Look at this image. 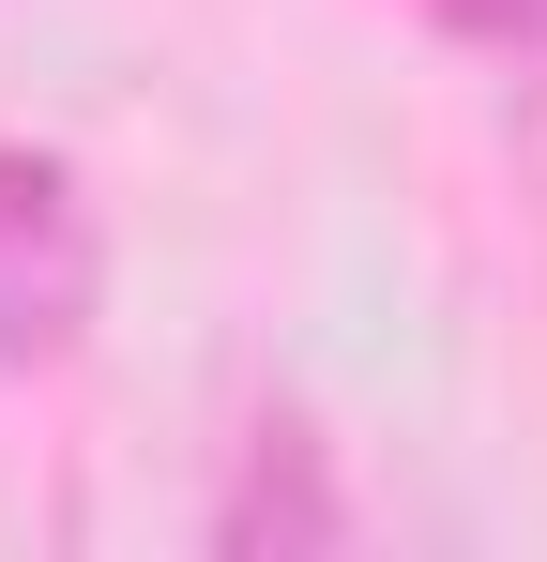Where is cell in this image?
<instances>
[{"mask_svg":"<svg viewBox=\"0 0 547 562\" xmlns=\"http://www.w3.org/2000/svg\"><path fill=\"white\" fill-rule=\"evenodd\" d=\"M91 289H107V244H91L77 168L0 137V366H62L91 335Z\"/></svg>","mask_w":547,"mask_h":562,"instance_id":"6da1fadb","label":"cell"},{"mask_svg":"<svg viewBox=\"0 0 547 562\" xmlns=\"http://www.w3.org/2000/svg\"><path fill=\"white\" fill-rule=\"evenodd\" d=\"M213 548H228V562H320V548H350V502H335L320 426H289V411H274L259 441H244L228 502H213Z\"/></svg>","mask_w":547,"mask_h":562,"instance_id":"7a4b0ae2","label":"cell"}]
</instances>
